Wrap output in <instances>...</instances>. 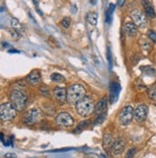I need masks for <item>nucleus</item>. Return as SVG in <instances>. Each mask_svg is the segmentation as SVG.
Masks as SVG:
<instances>
[{"mask_svg": "<svg viewBox=\"0 0 156 158\" xmlns=\"http://www.w3.org/2000/svg\"><path fill=\"white\" fill-rule=\"evenodd\" d=\"M147 114H149V108H147L146 105L142 104V105H139L135 109V111H134V118H135V120L138 123H142V122H144L146 118Z\"/></svg>", "mask_w": 156, "mask_h": 158, "instance_id": "obj_8", "label": "nucleus"}, {"mask_svg": "<svg viewBox=\"0 0 156 158\" xmlns=\"http://www.w3.org/2000/svg\"><path fill=\"white\" fill-rule=\"evenodd\" d=\"M149 38L151 40V41L154 43V44H156V33L154 32V31H149Z\"/></svg>", "mask_w": 156, "mask_h": 158, "instance_id": "obj_26", "label": "nucleus"}, {"mask_svg": "<svg viewBox=\"0 0 156 158\" xmlns=\"http://www.w3.org/2000/svg\"><path fill=\"white\" fill-rule=\"evenodd\" d=\"M51 80L55 82H64L66 81V78L60 73H53L51 75Z\"/></svg>", "mask_w": 156, "mask_h": 158, "instance_id": "obj_21", "label": "nucleus"}, {"mask_svg": "<svg viewBox=\"0 0 156 158\" xmlns=\"http://www.w3.org/2000/svg\"><path fill=\"white\" fill-rule=\"evenodd\" d=\"M147 93H149V96H150V98L156 100V86H153V87H151L150 89H149Z\"/></svg>", "mask_w": 156, "mask_h": 158, "instance_id": "obj_23", "label": "nucleus"}, {"mask_svg": "<svg viewBox=\"0 0 156 158\" xmlns=\"http://www.w3.org/2000/svg\"><path fill=\"white\" fill-rule=\"evenodd\" d=\"M41 115L42 113L39 109H31L23 117V122L26 124H33L39 120Z\"/></svg>", "mask_w": 156, "mask_h": 158, "instance_id": "obj_6", "label": "nucleus"}, {"mask_svg": "<svg viewBox=\"0 0 156 158\" xmlns=\"http://www.w3.org/2000/svg\"><path fill=\"white\" fill-rule=\"evenodd\" d=\"M11 104L18 111L24 109L26 104V94L21 90H14L10 94Z\"/></svg>", "mask_w": 156, "mask_h": 158, "instance_id": "obj_3", "label": "nucleus"}, {"mask_svg": "<svg viewBox=\"0 0 156 158\" xmlns=\"http://www.w3.org/2000/svg\"><path fill=\"white\" fill-rule=\"evenodd\" d=\"M54 98H56V100L60 103H64L67 99V91L65 88L62 87H56L54 89Z\"/></svg>", "mask_w": 156, "mask_h": 158, "instance_id": "obj_11", "label": "nucleus"}, {"mask_svg": "<svg viewBox=\"0 0 156 158\" xmlns=\"http://www.w3.org/2000/svg\"><path fill=\"white\" fill-rule=\"evenodd\" d=\"M71 24V19L69 18H65L63 20H62V25H63L65 28H68Z\"/></svg>", "mask_w": 156, "mask_h": 158, "instance_id": "obj_25", "label": "nucleus"}, {"mask_svg": "<svg viewBox=\"0 0 156 158\" xmlns=\"http://www.w3.org/2000/svg\"><path fill=\"white\" fill-rule=\"evenodd\" d=\"M124 2H125V1H118V5L121 6V5H123V4H124Z\"/></svg>", "mask_w": 156, "mask_h": 158, "instance_id": "obj_30", "label": "nucleus"}, {"mask_svg": "<svg viewBox=\"0 0 156 158\" xmlns=\"http://www.w3.org/2000/svg\"><path fill=\"white\" fill-rule=\"evenodd\" d=\"M11 24H12V27L14 28V30L17 31L18 33H20V32H23V31H24V27H23V25L17 19H13L11 20Z\"/></svg>", "mask_w": 156, "mask_h": 158, "instance_id": "obj_17", "label": "nucleus"}, {"mask_svg": "<svg viewBox=\"0 0 156 158\" xmlns=\"http://www.w3.org/2000/svg\"><path fill=\"white\" fill-rule=\"evenodd\" d=\"M27 80L30 84H32V85L39 84L41 82V75H40V73H39V72L34 70V72H32L28 75Z\"/></svg>", "mask_w": 156, "mask_h": 158, "instance_id": "obj_15", "label": "nucleus"}, {"mask_svg": "<svg viewBox=\"0 0 156 158\" xmlns=\"http://www.w3.org/2000/svg\"><path fill=\"white\" fill-rule=\"evenodd\" d=\"M131 19H133L134 23L137 26L144 27L146 25V19L145 14L138 9L133 10L131 12Z\"/></svg>", "mask_w": 156, "mask_h": 158, "instance_id": "obj_7", "label": "nucleus"}, {"mask_svg": "<svg viewBox=\"0 0 156 158\" xmlns=\"http://www.w3.org/2000/svg\"><path fill=\"white\" fill-rule=\"evenodd\" d=\"M112 151L115 154H120L123 152L124 149V143L121 139H116L113 142V145L111 147Z\"/></svg>", "mask_w": 156, "mask_h": 158, "instance_id": "obj_13", "label": "nucleus"}, {"mask_svg": "<svg viewBox=\"0 0 156 158\" xmlns=\"http://www.w3.org/2000/svg\"><path fill=\"white\" fill-rule=\"evenodd\" d=\"M106 107H107V98H102L96 105L95 111L96 114L100 115V114L104 113V111L106 110Z\"/></svg>", "mask_w": 156, "mask_h": 158, "instance_id": "obj_14", "label": "nucleus"}, {"mask_svg": "<svg viewBox=\"0 0 156 158\" xmlns=\"http://www.w3.org/2000/svg\"><path fill=\"white\" fill-rule=\"evenodd\" d=\"M134 117V109L132 108V106L127 105L121 111L120 114V123L122 125H127L130 123L132 121V118Z\"/></svg>", "mask_w": 156, "mask_h": 158, "instance_id": "obj_5", "label": "nucleus"}, {"mask_svg": "<svg viewBox=\"0 0 156 158\" xmlns=\"http://www.w3.org/2000/svg\"><path fill=\"white\" fill-rule=\"evenodd\" d=\"M55 122L57 124L62 125V126H71L73 124V118L68 113L62 112L56 117Z\"/></svg>", "mask_w": 156, "mask_h": 158, "instance_id": "obj_9", "label": "nucleus"}, {"mask_svg": "<svg viewBox=\"0 0 156 158\" xmlns=\"http://www.w3.org/2000/svg\"><path fill=\"white\" fill-rule=\"evenodd\" d=\"M141 70L146 74L149 76H156V72L155 69L150 68V67H141Z\"/></svg>", "mask_w": 156, "mask_h": 158, "instance_id": "obj_20", "label": "nucleus"}, {"mask_svg": "<svg viewBox=\"0 0 156 158\" xmlns=\"http://www.w3.org/2000/svg\"><path fill=\"white\" fill-rule=\"evenodd\" d=\"M85 88L80 84H73L68 87L67 91V99L71 104H77L85 98Z\"/></svg>", "mask_w": 156, "mask_h": 158, "instance_id": "obj_1", "label": "nucleus"}, {"mask_svg": "<svg viewBox=\"0 0 156 158\" xmlns=\"http://www.w3.org/2000/svg\"><path fill=\"white\" fill-rule=\"evenodd\" d=\"M105 118H106V113H102V114H100V115H97V118L95 120V125H98V124H101L104 120H105Z\"/></svg>", "mask_w": 156, "mask_h": 158, "instance_id": "obj_22", "label": "nucleus"}, {"mask_svg": "<svg viewBox=\"0 0 156 158\" xmlns=\"http://www.w3.org/2000/svg\"><path fill=\"white\" fill-rule=\"evenodd\" d=\"M76 111L82 117H88L90 116L93 111H95V105H93L92 99L89 97H85L82 98L78 103L75 105Z\"/></svg>", "mask_w": 156, "mask_h": 158, "instance_id": "obj_2", "label": "nucleus"}, {"mask_svg": "<svg viewBox=\"0 0 156 158\" xmlns=\"http://www.w3.org/2000/svg\"><path fill=\"white\" fill-rule=\"evenodd\" d=\"M123 31H124V34L127 37H134L138 32L137 25L133 22H127L125 23V25L123 27Z\"/></svg>", "mask_w": 156, "mask_h": 158, "instance_id": "obj_12", "label": "nucleus"}, {"mask_svg": "<svg viewBox=\"0 0 156 158\" xmlns=\"http://www.w3.org/2000/svg\"><path fill=\"white\" fill-rule=\"evenodd\" d=\"M17 156H15V154H14V153H7L6 155H5V158H15Z\"/></svg>", "mask_w": 156, "mask_h": 158, "instance_id": "obj_29", "label": "nucleus"}, {"mask_svg": "<svg viewBox=\"0 0 156 158\" xmlns=\"http://www.w3.org/2000/svg\"><path fill=\"white\" fill-rule=\"evenodd\" d=\"M143 4H145V13L146 15H147L149 18L150 19H154L156 17V14H155V11L153 9V7L150 4L149 1H143Z\"/></svg>", "mask_w": 156, "mask_h": 158, "instance_id": "obj_16", "label": "nucleus"}, {"mask_svg": "<svg viewBox=\"0 0 156 158\" xmlns=\"http://www.w3.org/2000/svg\"><path fill=\"white\" fill-rule=\"evenodd\" d=\"M17 115V109L11 103L6 102L0 107V117L2 121H11Z\"/></svg>", "mask_w": 156, "mask_h": 158, "instance_id": "obj_4", "label": "nucleus"}, {"mask_svg": "<svg viewBox=\"0 0 156 158\" xmlns=\"http://www.w3.org/2000/svg\"><path fill=\"white\" fill-rule=\"evenodd\" d=\"M155 106H156V105H155Z\"/></svg>", "mask_w": 156, "mask_h": 158, "instance_id": "obj_31", "label": "nucleus"}, {"mask_svg": "<svg viewBox=\"0 0 156 158\" xmlns=\"http://www.w3.org/2000/svg\"><path fill=\"white\" fill-rule=\"evenodd\" d=\"M135 152H136V148H131V149H129L128 152L126 153L125 158H133Z\"/></svg>", "mask_w": 156, "mask_h": 158, "instance_id": "obj_28", "label": "nucleus"}, {"mask_svg": "<svg viewBox=\"0 0 156 158\" xmlns=\"http://www.w3.org/2000/svg\"><path fill=\"white\" fill-rule=\"evenodd\" d=\"M90 124V122L89 121H85V122H83L82 123H80L79 125L77 126V128H76V130H75V132L77 133V132H79V131H81L82 129H84L86 126H88Z\"/></svg>", "mask_w": 156, "mask_h": 158, "instance_id": "obj_24", "label": "nucleus"}, {"mask_svg": "<svg viewBox=\"0 0 156 158\" xmlns=\"http://www.w3.org/2000/svg\"><path fill=\"white\" fill-rule=\"evenodd\" d=\"M97 19H98L97 14L96 13H93V12L88 13L87 14V17H86V19H87V21L89 23H91L92 25H96Z\"/></svg>", "mask_w": 156, "mask_h": 158, "instance_id": "obj_18", "label": "nucleus"}, {"mask_svg": "<svg viewBox=\"0 0 156 158\" xmlns=\"http://www.w3.org/2000/svg\"><path fill=\"white\" fill-rule=\"evenodd\" d=\"M107 58H108V62H109V66L112 67V57H111V50L110 47H107Z\"/></svg>", "mask_w": 156, "mask_h": 158, "instance_id": "obj_27", "label": "nucleus"}, {"mask_svg": "<svg viewBox=\"0 0 156 158\" xmlns=\"http://www.w3.org/2000/svg\"><path fill=\"white\" fill-rule=\"evenodd\" d=\"M114 9H115V5L113 4H110L109 5V8L108 10L106 11L105 13V19H106V22L107 23H110L111 20H112V17H113V12H114Z\"/></svg>", "mask_w": 156, "mask_h": 158, "instance_id": "obj_19", "label": "nucleus"}, {"mask_svg": "<svg viewBox=\"0 0 156 158\" xmlns=\"http://www.w3.org/2000/svg\"><path fill=\"white\" fill-rule=\"evenodd\" d=\"M121 86L120 84L113 82L110 86V102L111 103H115L118 100L120 93H121Z\"/></svg>", "mask_w": 156, "mask_h": 158, "instance_id": "obj_10", "label": "nucleus"}]
</instances>
